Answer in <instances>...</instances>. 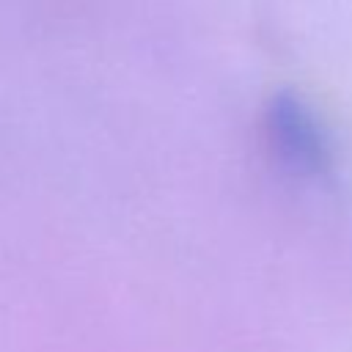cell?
Returning <instances> with one entry per match:
<instances>
[{
  "mask_svg": "<svg viewBox=\"0 0 352 352\" xmlns=\"http://www.w3.org/2000/svg\"><path fill=\"white\" fill-rule=\"evenodd\" d=\"M270 140L275 154L294 170H316L324 162V140L314 116L294 99H278L270 110Z\"/></svg>",
  "mask_w": 352,
  "mask_h": 352,
  "instance_id": "1",
  "label": "cell"
}]
</instances>
